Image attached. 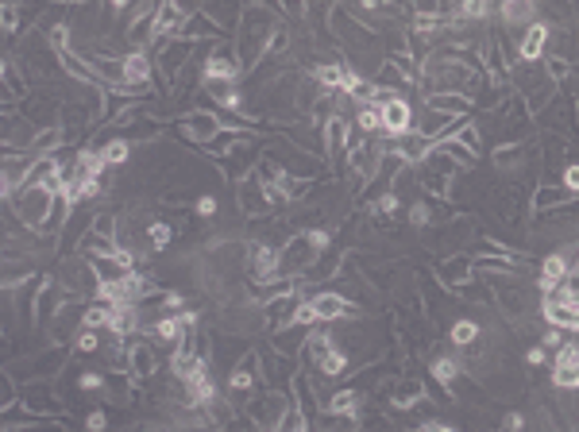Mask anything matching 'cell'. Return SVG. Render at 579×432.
<instances>
[{
    "label": "cell",
    "mask_w": 579,
    "mask_h": 432,
    "mask_svg": "<svg viewBox=\"0 0 579 432\" xmlns=\"http://www.w3.org/2000/svg\"><path fill=\"white\" fill-rule=\"evenodd\" d=\"M54 278H58V286H62L69 298H77V301L97 298V289H101V278H97V271H93L89 255H66V259L58 263Z\"/></svg>",
    "instance_id": "3"
},
{
    "label": "cell",
    "mask_w": 579,
    "mask_h": 432,
    "mask_svg": "<svg viewBox=\"0 0 579 432\" xmlns=\"http://www.w3.org/2000/svg\"><path fill=\"white\" fill-rule=\"evenodd\" d=\"M363 410H367L363 390H352V387L321 398V417H363Z\"/></svg>",
    "instance_id": "17"
},
{
    "label": "cell",
    "mask_w": 579,
    "mask_h": 432,
    "mask_svg": "<svg viewBox=\"0 0 579 432\" xmlns=\"http://www.w3.org/2000/svg\"><path fill=\"white\" fill-rule=\"evenodd\" d=\"M178 132L190 139V143H197V147H208L216 139V132L224 127V120H220V112H213V109H193V112H185V116H178Z\"/></svg>",
    "instance_id": "8"
},
{
    "label": "cell",
    "mask_w": 579,
    "mask_h": 432,
    "mask_svg": "<svg viewBox=\"0 0 579 432\" xmlns=\"http://www.w3.org/2000/svg\"><path fill=\"white\" fill-rule=\"evenodd\" d=\"M332 248V228H301L282 243L286 274H313Z\"/></svg>",
    "instance_id": "1"
},
{
    "label": "cell",
    "mask_w": 579,
    "mask_h": 432,
    "mask_svg": "<svg viewBox=\"0 0 579 432\" xmlns=\"http://www.w3.org/2000/svg\"><path fill=\"white\" fill-rule=\"evenodd\" d=\"M248 274H251V286H271V282H282L286 278V266H282V248L278 243H251L248 251Z\"/></svg>",
    "instance_id": "5"
},
{
    "label": "cell",
    "mask_w": 579,
    "mask_h": 432,
    "mask_svg": "<svg viewBox=\"0 0 579 432\" xmlns=\"http://www.w3.org/2000/svg\"><path fill=\"white\" fill-rule=\"evenodd\" d=\"M526 363H529V367H544V363H549V347L537 340V344H533L529 352H526Z\"/></svg>",
    "instance_id": "43"
},
{
    "label": "cell",
    "mask_w": 579,
    "mask_h": 432,
    "mask_svg": "<svg viewBox=\"0 0 579 432\" xmlns=\"http://www.w3.org/2000/svg\"><path fill=\"white\" fill-rule=\"evenodd\" d=\"M309 306H313V313H317V321L321 324H340V321H355V306L347 301L340 289H317V294H309Z\"/></svg>",
    "instance_id": "10"
},
{
    "label": "cell",
    "mask_w": 579,
    "mask_h": 432,
    "mask_svg": "<svg viewBox=\"0 0 579 432\" xmlns=\"http://www.w3.org/2000/svg\"><path fill=\"white\" fill-rule=\"evenodd\" d=\"M491 162H494L498 170H514V167H521V162H526V147H521V143H502L491 155Z\"/></svg>",
    "instance_id": "32"
},
{
    "label": "cell",
    "mask_w": 579,
    "mask_h": 432,
    "mask_svg": "<svg viewBox=\"0 0 579 432\" xmlns=\"http://www.w3.org/2000/svg\"><path fill=\"white\" fill-rule=\"evenodd\" d=\"M309 363H313V371H317L321 379H329V382H332V379L352 375V355H347L340 344H336L332 352H324V355H317V359H309Z\"/></svg>",
    "instance_id": "21"
},
{
    "label": "cell",
    "mask_w": 579,
    "mask_h": 432,
    "mask_svg": "<svg viewBox=\"0 0 579 432\" xmlns=\"http://www.w3.org/2000/svg\"><path fill=\"white\" fill-rule=\"evenodd\" d=\"M274 205H282V197H278V190H271L266 182H259V174H248L243 182H236V208L240 216L248 220H263L274 213Z\"/></svg>",
    "instance_id": "4"
},
{
    "label": "cell",
    "mask_w": 579,
    "mask_h": 432,
    "mask_svg": "<svg viewBox=\"0 0 579 432\" xmlns=\"http://www.w3.org/2000/svg\"><path fill=\"white\" fill-rule=\"evenodd\" d=\"M0 20H4V35H16V31H23V8H16V4H4V16H0Z\"/></svg>",
    "instance_id": "40"
},
{
    "label": "cell",
    "mask_w": 579,
    "mask_h": 432,
    "mask_svg": "<svg viewBox=\"0 0 579 432\" xmlns=\"http://www.w3.org/2000/svg\"><path fill=\"white\" fill-rule=\"evenodd\" d=\"M448 340H452V347H456V352H471V347L483 340V324L475 321V317H460V321H452Z\"/></svg>",
    "instance_id": "24"
},
{
    "label": "cell",
    "mask_w": 579,
    "mask_h": 432,
    "mask_svg": "<svg viewBox=\"0 0 579 432\" xmlns=\"http://www.w3.org/2000/svg\"><path fill=\"white\" fill-rule=\"evenodd\" d=\"M174 236H178V228H174L170 220H151V224L143 228V243L151 251H167L174 243Z\"/></svg>",
    "instance_id": "29"
},
{
    "label": "cell",
    "mask_w": 579,
    "mask_h": 432,
    "mask_svg": "<svg viewBox=\"0 0 579 432\" xmlns=\"http://www.w3.org/2000/svg\"><path fill=\"white\" fill-rule=\"evenodd\" d=\"M101 347H104L101 332H93V329H81V332H77V340L69 344V352H74V355H97Z\"/></svg>",
    "instance_id": "34"
},
{
    "label": "cell",
    "mask_w": 579,
    "mask_h": 432,
    "mask_svg": "<svg viewBox=\"0 0 579 432\" xmlns=\"http://www.w3.org/2000/svg\"><path fill=\"white\" fill-rule=\"evenodd\" d=\"M151 81H155V58H151V51H127L124 54V86L151 93Z\"/></svg>",
    "instance_id": "18"
},
{
    "label": "cell",
    "mask_w": 579,
    "mask_h": 432,
    "mask_svg": "<svg viewBox=\"0 0 579 432\" xmlns=\"http://www.w3.org/2000/svg\"><path fill=\"white\" fill-rule=\"evenodd\" d=\"M405 216H410V224H413V228H428V224L436 220V208H433V201H413V205H410V213H405Z\"/></svg>",
    "instance_id": "35"
},
{
    "label": "cell",
    "mask_w": 579,
    "mask_h": 432,
    "mask_svg": "<svg viewBox=\"0 0 579 432\" xmlns=\"http://www.w3.org/2000/svg\"><path fill=\"white\" fill-rule=\"evenodd\" d=\"M54 208H58V197L39 190V185H35V190H20L16 197H8V213L16 216L28 232H35V236H46V232H51Z\"/></svg>",
    "instance_id": "2"
},
{
    "label": "cell",
    "mask_w": 579,
    "mask_h": 432,
    "mask_svg": "<svg viewBox=\"0 0 579 432\" xmlns=\"http://www.w3.org/2000/svg\"><path fill=\"white\" fill-rule=\"evenodd\" d=\"M544 74H549L552 86H560V81L572 74V66H567V58L564 54H549V62H544Z\"/></svg>",
    "instance_id": "39"
},
{
    "label": "cell",
    "mask_w": 579,
    "mask_h": 432,
    "mask_svg": "<svg viewBox=\"0 0 579 432\" xmlns=\"http://www.w3.org/2000/svg\"><path fill=\"white\" fill-rule=\"evenodd\" d=\"M352 120H355V127H359V135H363V139L382 135V109H379L375 101H371V104H359Z\"/></svg>",
    "instance_id": "30"
},
{
    "label": "cell",
    "mask_w": 579,
    "mask_h": 432,
    "mask_svg": "<svg viewBox=\"0 0 579 432\" xmlns=\"http://www.w3.org/2000/svg\"><path fill=\"white\" fill-rule=\"evenodd\" d=\"M193 216L205 220V224H208V220H216V216H220V201H216L213 193H201V197L193 201Z\"/></svg>",
    "instance_id": "37"
},
{
    "label": "cell",
    "mask_w": 579,
    "mask_h": 432,
    "mask_svg": "<svg viewBox=\"0 0 579 432\" xmlns=\"http://www.w3.org/2000/svg\"><path fill=\"white\" fill-rule=\"evenodd\" d=\"M552 23H544V20H537L533 28H526L521 31V39H518V62L521 66H537L541 58H544V51H549V43H552Z\"/></svg>",
    "instance_id": "12"
},
{
    "label": "cell",
    "mask_w": 579,
    "mask_h": 432,
    "mask_svg": "<svg viewBox=\"0 0 579 432\" xmlns=\"http://www.w3.org/2000/svg\"><path fill=\"white\" fill-rule=\"evenodd\" d=\"M456 143H460V147H468V151H471L475 159L483 155V139H479V127H475L471 120H468V124H463L460 132H456Z\"/></svg>",
    "instance_id": "36"
},
{
    "label": "cell",
    "mask_w": 579,
    "mask_h": 432,
    "mask_svg": "<svg viewBox=\"0 0 579 432\" xmlns=\"http://www.w3.org/2000/svg\"><path fill=\"white\" fill-rule=\"evenodd\" d=\"M159 375V352L147 340L127 344V379L132 382H151Z\"/></svg>",
    "instance_id": "16"
},
{
    "label": "cell",
    "mask_w": 579,
    "mask_h": 432,
    "mask_svg": "<svg viewBox=\"0 0 579 432\" xmlns=\"http://www.w3.org/2000/svg\"><path fill=\"white\" fill-rule=\"evenodd\" d=\"M421 104L440 112V116H452V120H468V112H471V101L456 97V93H433V97H425Z\"/></svg>",
    "instance_id": "23"
},
{
    "label": "cell",
    "mask_w": 579,
    "mask_h": 432,
    "mask_svg": "<svg viewBox=\"0 0 579 432\" xmlns=\"http://www.w3.org/2000/svg\"><path fill=\"white\" fill-rule=\"evenodd\" d=\"M58 69H62V74H69L74 81H81L86 89H89V86H101L97 74H93L89 62H86V58H81L77 51H62V54H58Z\"/></svg>",
    "instance_id": "26"
},
{
    "label": "cell",
    "mask_w": 579,
    "mask_h": 432,
    "mask_svg": "<svg viewBox=\"0 0 579 432\" xmlns=\"http://www.w3.org/2000/svg\"><path fill=\"white\" fill-rule=\"evenodd\" d=\"M498 432H529V417L526 413H506Z\"/></svg>",
    "instance_id": "41"
},
{
    "label": "cell",
    "mask_w": 579,
    "mask_h": 432,
    "mask_svg": "<svg viewBox=\"0 0 579 432\" xmlns=\"http://www.w3.org/2000/svg\"><path fill=\"white\" fill-rule=\"evenodd\" d=\"M243 77V66L240 58L228 51V46H208L205 58H201V81L208 89L213 86H240Z\"/></svg>",
    "instance_id": "6"
},
{
    "label": "cell",
    "mask_w": 579,
    "mask_h": 432,
    "mask_svg": "<svg viewBox=\"0 0 579 432\" xmlns=\"http://www.w3.org/2000/svg\"><path fill=\"white\" fill-rule=\"evenodd\" d=\"M109 425H112V413L104 410V405H97V410H89V413H86V421H81V428H86V432H109Z\"/></svg>",
    "instance_id": "38"
},
{
    "label": "cell",
    "mask_w": 579,
    "mask_h": 432,
    "mask_svg": "<svg viewBox=\"0 0 579 432\" xmlns=\"http://www.w3.org/2000/svg\"><path fill=\"white\" fill-rule=\"evenodd\" d=\"M86 313H89V301H77V298H69V301H62L58 306V313H54V321H51V340L58 344V347H69L77 340V332L86 329Z\"/></svg>",
    "instance_id": "7"
},
{
    "label": "cell",
    "mask_w": 579,
    "mask_h": 432,
    "mask_svg": "<svg viewBox=\"0 0 579 432\" xmlns=\"http://www.w3.org/2000/svg\"><path fill=\"white\" fill-rule=\"evenodd\" d=\"M498 16H502L506 31H514V28H533V23H537V4H529V0H506V4L498 8Z\"/></svg>",
    "instance_id": "25"
},
{
    "label": "cell",
    "mask_w": 579,
    "mask_h": 432,
    "mask_svg": "<svg viewBox=\"0 0 579 432\" xmlns=\"http://www.w3.org/2000/svg\"><path fill=\"white\" fill-rule=\"evenodd\" d=\"M436 278H440V286L444 289H463V286H471L475 282V263H471V255H448V259H436Z\"/></svg>",
    "instance_id": "13"
},
{
    "label": "cell",
    "mask_w": 579,
    "mask_h": 432,
    "mask_svg": "<svg viewBox=\"0 0 579 432\" xmlns=\"http://www.w3.org/2000/svg\"><path fill=\"white\" fill-rule=\"evenodd\" d=\"M371 213H375L379 220H394L402 213V197H398V190H387V193H379L375 201H371Z\"/></svg>",
    "instance_id": "33"
},
{
    "label": "cell",
    "mask_w": 579,
    "mask_h": 432,
    "mask_svg": "<svg viewBox=\"0 0 579 432\" xmlns=\"http://www.w3.org/2000/svg\"><path fill=\"white\" fill-rule=\"evenodd\" d=\"M379 109H382V135L387 139H402V135L413 132L417 112H413V104L405 97H390V101H382Z\"/></svg>",
    "instance_id": "11"
},
{
    "label": "cell",
    "mask_w": 579,
    "mask_h": 432,
    "mask_svg": "<svg viewBox=\"0 0 579 432\" xmlns=\"http://www.w3.org/2000/svg\"><path fill=\"white\" fill-rule=\"evenodd\" d=\"M564 190L572 197H579V162H567L564 167Z\"/></svg>",
    "instance_id": "42"
},
{
    "label": "cell",
    "mask_w": 579,
    "mask_h": 432,
    "mask_svg": "<svg viewBox=\"0 0 579 432\" xmlns=\"http://www.w3.org/2000/svg\"><path fill=\"white\" fill-rule=\"evenodd\" d=\"M190 16H193V12L182 8V4H174V0L159 4V12H155V46L167 43V39H178V35L185 31V23H190ZM155 46H151V51H155Z\"/></svg>",
    "instance_id": "14"
},
{
    "label": "cell",
    "mask_w": 579,
    "mask_h": 432,
    "mask_svg": "<svg viewBox=\"0 0 579 432\" xmlns=\"http://www.w3.org/2000/svg\"><path fill=\"white\" fill-rule=\"evenodd\" d=\"M549 379L556 390H567V394H579V340H567L560 352H552V363H549Z\"/></svg>",
    "instance_id": "9"
},
{
    "label": "cell",
    "mask_w": 579,
    "mask_h": 432,
    "mask_svg": "<svg viewBox=\"0 0 579 432\" xmlns=\"http://www.w3.org/2000/svg\"><path fill=\"white\" fill-rule=\"evenodd\" d=\"M541 344L549 347V352H560V347H564V332L560 329H549V332L541 336Z\"/></svg>",
    "instance_id": "44"
},
{
    "label": "cell",
    "mask_w": 579,
    "mask_h": 432,
    "mask_svg": "<svg viewBox=\"0 0 579 432\" xmlns=\"http://www.w3.org/2000/svg\"><path fill=\"white\" fill-rule=\"evenodd\" d=\"M208 97H213V104H216L220 112H236V116H243V104H248V97L240 93V86H213V93H208ZM243 124H248V116H243Z\"/></svg>",
    "instance_id": "28"
},
{
    "label": "cell",
    "mask_w": 579,
    "mask_h": 432,
    "mask_svg": "<svg viewBox=\"0 0 579 432\" xmlns=\"http://www.w3.org/2000/svg\"><path fill=\"white\" fill-rule=\"evenodd\" d=\"M421 402H428V390H425V382H417V379H394L387 387V405L394 413H410Z\"/></svg>",
    "instance_id": "15"
},
{
    "label": "cell",
    "mask_w": 579,
    "mask_h": 432,
    "mask_svg": "<svg viewBox=\"0 0 579 432\" xmlns=\"http://www.w3.org/2000/svg\"><path fill=\"white\" fill-rule=\"evenodd\" d=\"M93 236L101 240H120V213H112V208H104V213H93Z\"/></svg>",
    "instance_id": "31"
},
{
    "label": "cell",
    "mask_w": 579,
    "mask_h": 432,
    "mask_svg": "<svg viewBox=\"0 0 579 432\" xmlns=\"http://www.w3.org/2000/svg\"><path fill=\"white\" fill-rule=\"evenodd\" d=\"M572 201H579V197H572L564 185H537V193H533V213L544 216V213H556V208H564Z\"/></svg>",
    "instance_id": "22"
},
{
    "label": "cell",
    "mask_w": 579,
    "mask_h": 432,
    "mask_svg": "<svg viewBox=\"0 0 579 432\" xmlns=\"http://www.w3.org/2000/svg\"><path fill=\"white\" fill-rule=\"evenodd\" d=\"M101 151V159H104V167H127V159H132V139H124V135H109L104 143H97Z\"/></svg>",
    "instance_id": "27"
},
{
    "label": "cell",
    "mask_w": 579,
    "mask_h": 432,
    "mask_svg": "<svg viewBox=\"0 0 579 432\" xmlns=\"http://www.w3.org/2000/svg\"><path fill=\"white\" fill-rule=\"evenodd\" d=\"M567 282V259L560 251H552V255H544L541 266H537V289H541V298L544 294H556Z\"/></svg>",
    "instance_id": "20"
},
{
    "label": "cell",
    "mask_w": 579,
    "mask_h": 432,
    "mask_svg": "<svg viewBox=\"0 0 579 432\" xmlns=\"http://www.w3.org/2000/svg\"><path fill=\"white\" fill-rule=\"evenodd\" d=\"M463 371H468V367H463L460 355H436L433 363H428V375H433V382L448 394V398H456V387H460Z\"/></svg>",
    "instance_id": "19"
}]
</instances>
